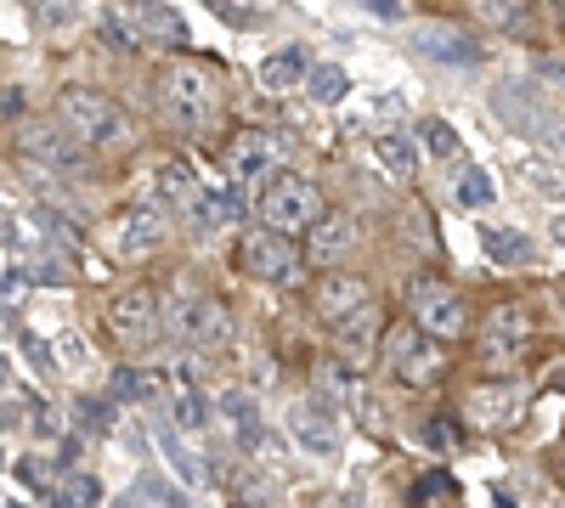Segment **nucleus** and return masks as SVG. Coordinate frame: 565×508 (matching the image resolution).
<instances>
[{
    "label": "nucleus",
    "instance_id": "obj_28",
    "mask_svg": "<svg viewBox=\"0 0 565 508\" xmlns=\"http://www.w3.org/2000/svg\"><path fill=\"white\" fill-rule=\"evenodd\" d=\"M487 255L498 266H521L532 255V238L526 233H509V226H492V233H487Z\"/></svg>",
    "mask_w": 565,
    "mask_h": 508
},
{
    "label": "nucleus",
    "instance_id": "obj_16",
    "mask_svg": "<svg viewBox=\"0 0 565 508\" xmlns=\"http://www.w3.org/2000/svg\"><path fill=\"white\" fill-rule=\"evenodd\" d=\"M351 249H356V220H351L345 209H322L317 226H311V260H317V266H334V260H345Z\"/></svg>",
    "mask_w": 565,
    "mask_h": 508
},
{
    "label": "nucleus",
    "instance_id": "obj_27",
    "mask_svg": "<svg viewBox=\"0 0 565 508\" xmlns=\"http://www.w3.org/2000/svg\"><path fill=\"white\" fill-rule=\"evenodd\" d=\"M34 18H40L45 34H63L85 18V0H34Z\"/></svg>",
    "mask_w": 565,
    "mask_h": 508
},
{
    "label": "nucleus",
    "instance_id": "obj_47",
    "mask_svg": "<svg viewBox=\"0 0 565 508\" xmlns=\"http://www.w3.org/2000/svg\"><path fill=\"white\" fill-rule=\"evenodd\" d=\"M559 12H565V0H559Z\"/></svg>",
    "mask_w": 565,
    "mask_h": 508
},
{
    "label": "nucleus",
    "instance_id": "obj_12",
    "mask_svg": "<svg viewBox=\"0 0 565 508\" xmlns=\"http://www.w3.org/2000/svg\"><path fill=\"white\" fill-rule=\"evenodd\" d=\"M492 114H498L509 130H521V136H543V130H548L543 97H537L532 85H521V79H509V85L492 90Z\"/></svg>",
    "mask_w": 565,
    "mask_h": 508
},
{
    "label": "nucleus",
    "instance_id": "obj_35",
    "mask_svg": "<svg viewBox=\"0 0 565 508\" xmlns=\"http://www.w3.org/2000/svg\"><path fill=\"white\" fill-rule=\"evenodd\" d=\"M458 198H463V204H492V181H487V170H463Z\"/></svg>",
    "mask_w": 565,
    "mask_h": 508
},
{
    "label": "nucleus",
    "instance_id": "obj_46",
    "mask_svg": "<svg viewBox=\"0 0 565 508\" xmlns=\"http://www.w3.org/2000/svg\"><path fill=\"white\" fill-rule=\"evenodd\" d=\"M0 508H23V502H0Z\"/></svg>",
    "mask_w": 565,
    "mask_h": 508
},
{
    "label": "nucleus",
    "instance_id": "obj_38",
    "mask_svg": "<svg viewBox=\"0 0 565 508\" xmlns=\"http://www.w3.org/2000/svg\"><path fill=\"white\" fill-rule=\"evenodd\" d=\"M85 361V339L79 334H63L57 339V367H79Z\"/></svg>",
    "mask_w": 565,
    "mask_h": 508
},
{
    "label": "nucleus",
    "instance_id": "obj_31",
    "mask_svg": "<svg viewBox=\"0 0 565 508\" xmlns=\"http://www.w3.org/2000/svg\"><path fill=\"white\" fill-rule=\"evenodd\" d=\"M159 441H164V457H170V469H175V475H181L186 486H199V480H204V469H199V457L181 446V435H175V430H159Z\"/></svg>",
    "mask_w": 565,
    "mask_h": 508
},
{
    "label": "nucleus",
    "instance_id": "obj_6",
    "mask_svg": "<svg viewBox=\"0 0 565 508\" xmlns=\"http://www.w3.org/2000/svg\"><path fill=\"white\" fill-rule=\"evenodd\" d=\"M311 305H317V316L334 334H351V328H362V322L373 316V289H367V277H356V271H328V277H317Z\"/></svg>",
    "mask_w": 565,
    "mask_h": 508
},
{
    "label": "nucleus",
    "instance_id": "obj_36",
    "mask_svg": "<svg viewBox=\"0 0 565 508\" xmlns=\"http://www.w3.org/2000/svg\"><path fill=\"white\" fill-rule=\"evenodd\" d=\"M74 419H79L85 430H97V435H103V430L114 424V412H108V401H90V396H85V401L74 407Z\"/></svg>",
    "mask_w": 565,
    "mask_h": 508
},
{
    "label": "nucleus",
    "instance_id": "obj_41",
    "mask_svg": "<svg viewBox=\"0 0 565 508\" xmlns=\"http://www.w3.org/2000/svg\"><path fill=\"white\" fill-rule=\"evenodd\" d=\"M23 350L34 356V367H40V374H45V367H52V350H45V345H40L34 334H23Z\"/></svg>",
    "mask_w": 565,
    "mask_h": 508
},
{
    "label": "nucleus",
    "instance_id": "obj_9",
    "mask_svg": "<svg viewBox=\"0 0 565 508\" xmlns=\"http://www.w3.org/2000/svg\"><path fill=\"white\" fill-rule=\"evenodd\" d=\"M282 159H289V136H282V130H266V125L238 130V136L226 142V159H221V164H226V187L282 170Z\"/></svg>",
    "mask_w": 565,
    "mask_h": 508
},
{
    "label": "nucleus",
    "instance_id": "obj_23",
    "mask_svg": "<svg viewBox=\"0 0 565 508\" xmlns=\"http://www.w3.org/2000/svg\"><path fill=\"white\" fill-rule=\"evenodd\" d=\"M170 419H175V430H204L210 424V396L199 385H181L170 396Z\"/></svg>",
    "mask_w": 565,
    "mask_h": 508
},
{
    "label": "nucleus",
    "instance_id": "obj_21",
    "mask_svg": "<svg viewBox=\"0 0 565 508\" xmlns=\"http://www.w3.org/2000/svg\"><path fill=\"white\" fill-rule=\"evenodd\" d=\"M306 74H311L306 52H271V57L260 63V90H271V97H282V90L306 85Z\"/></svg>",
    "mask_w": 565,
    "mask_h": 508
},
{
    "label": "nucleus",
    "instance_id": "obj_14",
    "mask_svg": "<svg viewBox=\"0 0 565 508\" xmlns=\"http://www.w3.org/2000/svg\"><path fill=\"white\" fill-rule=\"evenodd\" d=\"M114 238H119V255H159L164 238H170V220L153 204H136V209L119 215V233Z\"/></svg>",
    "mask_w": 565,
    "mask_h": 508
},
{
    "label": "nucleus",
    "instance_id": "obj_5",
    "mask_svg": "<svg viewBox=\"0 0 565 508\" xmlns=\"http://www.w3.org/2000/svg\"><path fill=\"white\" fill-rule=\"evenodd\" d=\"M164 328L181 334L186 345L215 350V345L232 339V316H226V305H221L215 294H204V289H181V294L170 300V311H164Z\"/></svg>",
    "mask_w": 565,
    "mask_h": 508
},
{
    "label": "nucleus",
    "instance_id": "obj_34",
    "mask_svg": "<svg viewBox=\"0 0 565 508\" xmlns=\"http://www.w3.org/2000/svg\"><path fill=\"white\" fill-rule=\"evenodd\" d=\"M210 7L226 18V23H255L266 12V0H210Z\"/></svg>",
    "mask_w": 565,
    "mask_h": 508
},
{
    "label": "nucleus",
    "instance_id": "obj_3",
    "mask_svg": "<svg viewBox=\"0 0 565 508\" xmlns=\"http://www.w3.org/2000/svg\"><path fill=\"white\" fill-rule=\"evenodd\" d=\"M57 119L63 130L74 136V142H90V148H119L130 136V119L114 97H103V90L90 85H63L57 90Z\"/></svg>",
    "mask_w": 565,
    "mask_h": 508
},
{
    "label": "nucleus",
    "instance_id": "obj_7",
    "mask_svg": "<svg viewBox=\"0 0 565 508\" xmlns=\"http://www.w3.org/2000/svg\"><path fill=\"white\" fill-rule=\"evenodd\" d=\"M441 367H447L441 345H436L430 334H418L413 322H402V328H391V334H385V374H391L396 385L418 390V385L441 379Z\"/></svg>",
    "mask_w": 565,
    "mask_h": 508
},
{
    "label": "nucleus",
    "instance_id": "obj_24",
    "mask_svg": "<svg viewBox=\"0 0 565 508\" xmlns=\"http://www.w3.org/2000/svg\"><path fill=\"white\" fill-rule=\"evenodd\" d=\"M159 193H164L170 204H181V209H186V204H193V198H199L204 187H199V175H193V164H181V159H170V164L159 170Z\"/></svg>",
    "mask_w": 565,
    "mask_h": 508
},
{
    "label": "nucleus",
    "instance_id": "obj_1",
    "mask_svg": "<svg viewBox=\"0 0 565 508\" xmlns=\"http://www.w3.org/2000/svg\"><path fill=\"white\" fill-rule=\"evenodd\" d=\"M159 114L181 130H210L221 114V74L210 63H164L153 79Z\"/></svg>",
    "mask_w": 565,
    "mask_h": 508
},
{
    "label": "nucleus",
    "instance_id": "obj_19",
    "mask_svg": "<svg viewBox=\"0 0 565 508\" xmlns=\"http://www.w3.org/2000/svg\"><path fill=\"white\" fill-rule=\"evenodd\" d=\"M244 215V198L238 193H199L193 204H186V226H193V233H215V226H226V220H238Z\"/></svg>",
    "mask_w": 565,
    "mask_h": 508
},
{
    "label": "nucleus",
    "instance_id": "obj_30",
    "mask_svg": "<svg viewBox=\"0 0 565 508\" xmlns=\"http://www.w3.org/2000/svg\"><path fill=\"white\" fill-rule=\"evenodd\" d=\"M418 142L430 148L436 159H458V148H463V142H458V130H452L447 119H424V125H418Z\"/></svg>",
    "mask_w": 565,
    "mask_h": 508
},
{
    "label": "nucleus",
    "instance_id": "obj_45",
    "mask_svg": "<svg viewBox=\"0 0 565 508\" xmlns=\"http://www.w3.org/2000/svg\"><path fill=\"white\" fill-rule=\"evenodd\" d=\"M0 385H7V356H0Z\"/></svg>",
    "mask_w": 565,
    "mask_h": 508
},
{
    "label": "nucleus",
    "instance_id": "obj_11",
    "mask_svg": "<svg viewBox=\"0 0 565 508\" xmlns=\"http://www.w3.org/2000/svg\"><path fill=\"white\" fill-rule=\"evenodd\" d=\"M238 266L255 277V283H295L300 277V244L255 226V233H244V244H238Z\"/></svg>",
    "mask_w": 565,
    "mask_h": 508
},
{
    "label": "nucleus",
    "instance_id": "obj_42",
    "mask_svg": "<svg viewBox=\"0 0 565 508\" xmlns=\"http://www.w3.org/2000/svg\"><path fill=\"white\" fill-rule=\"evenodd\" d=\"M447 486H452L447 475H424V480H418V497H441Z\"/></svg>",
    "mask_w": 565,
    "mask_h": 508
},
{
    "label": "nucleus",
    "instance_id": "obj_39",
    "mask_svg": "<svg viewBox=\"0 0 565 508\" xmlns=\"http://www.w3.org/2000/svg\"><path fill=\"white\" fill-rule=\"evenodd\" d=\"M362 7H367L373 18H385V23H402V18H407V0H362Z\"/></svg>",
    "mask_w": 565,
    "mask_h": 508
},
{
    "label": "nucleus",
    "instance_id": "obj_4",
    "mask_svg": "<svg viewBox=\"0 0 565 508\" xmlns=\"http://www.w3.org/2000/svg\"><path fill=\"white\" fill-rule=\"evenodd\" d=\"M103 316H108V328H114V339H119L125 350H148V345L164 334V300H159L148 283L119 289Z\"/></svg>",
    "mask_w": 565,
    "mask_h": 508
},
{
    "label": "nucleus",
    "instance_id": "obj_25",
    "mask_svg": "<svg viewBox=\"0 0 565 508\" xmlns=\"http://www.w3.org/2000/svg\"><path fill=\"white\" fill-rule=\"evenodd\" d=\"M114 396L119 401H159L164 379L159 374H136V367H119V374H114Z\"/></svg>",
    "mask_w": 565,
    "mask_h": 508
},
{
    "label": "nucleus",
    "instance_id": "obj_10",
    "mask_svg": "<svg viewBox=\"0 0 565 508\" xmlns=\"http://www.w3.org/2000/svg\"><path fill=\"white\" fill-rule=\"evenodd\" d=\"M532 339H537L532 311H526V305H498V311H487V322H481V361H487V367H514V361L532 350Z\"/></svg>",
    "mask_w": 565,
    "mask_h": 508
},
{
    "label": "nucleus",
    "instance_id": "obj_43",
    "mask_svg": "<svg viewBox=\"0 0 565 508\" xmlns=\"http://www.w3.org/2000/svg\"><path fill=\"white\" fill-rule=\"evenodd\" d=\"M548 233H554V244H559V249H565V215H559V220H554V226H548Z\"/></svg>",
    "mask_w": 565,
    "mask_h": 508
},
{
    "label": "nucleus",
    "instance_id": "obj_33",
    "mask_svg": "<svg viewBox=\"0 0 565 508\" xmlns=\"http://www.w3.org/2000/svg\"><path fill=\"white\" fill-rule=\"evenodd\" d=\"M476 12L487 23H498V29H514L521 23V0H476Z\"/></svg>",
    "mask_w": 565,
    "mask_h": 508
},
{
    "label": "nucleus",
    "instance_id": "obj_18",
    "mask_svg": "<svg viewBox=\"0 0 565 508\" xmlns=\"http://www.w3.org/2000/svg\"><path fill=\"white\" fill-rule=\"evenodd\" d=\"M136 40H148V45H186V23H181V12H170L164 0H153V7H141L136 12Z\"/></svg>",
    "mask_w": 565,
    "mask_h": 508
},
{
    "label": "nucleus",
    "instance_id": "obj_17",
    "mask_svg": "<svg viewBox=\"0 0 565 508\" xmlns=\"http://www.w3.org/2000/svg\"><path fill=\"white\" fill-rule=\"evenodd\" d=\"M23 153L29 159H45V170H79V148L68 142V130L23 125Z\"/></svg>",
    "mask_w": 565,
    "mask_h": 508
},
{
    "label": "nucleus",
    "instance_id": "obj_29",
    "mask_svg": "<svg viewBox=\"0 0 565 508\" xmlns=\"http://www.w3.org/2000/svg\"><path fill=\"white\" fill-rule=\"evenodd\" d=\"M306 90L317 102H345V90H351V79H345V68H334V63H322V68H311L306 74Z\"/></svg>",
    "mask_w": 565,
    "mask_h": 508
},
{
    "label": "nucleus",
    "instance_id": "obj_13",
    "mask_svg": "<svg viewBox=\"0 0 565 508\" xmlns=\"http://www.w3.org/2000/svg\"><path fill=\"white\" fill-rule=\"evenodd\" d=\"M463 419L476 430H509L521 419V390L514 385H476L463 396Z\"/></svg>",
    "mask_w": 565,
    "mask_h": 508
},
{
    "label": "nucleus",
    "instance_id": "obj_26",
    "mask_svg": "<svg viewBox=\"0 0 565 508\" xmlns=\"http://www.w3.org/2000/svg\"><path fill=\"white\" fill-rule=\"evenodd\" d=\"M57 508H103V480H97V475H85V469L63 475V497H57Z\"/></svg>",
    "mask_w": 565,
    "mask_h": 508
},
{
    "label": "nucleus",
    "instance_id": "obj_22",
    "mask_svg": "<svg viewBox=\"0 0 565 508\" xmlns=\"http://www.w3.org/2000/svg\"><path fill=\"white\" fill-rule=\"evenodd\" d=\"M373 159H380L391 175H413V170H418V148L407 142V136H396V130L373 136Z\"/></svg>",
    "mask_w": 565,
    "mask_h": 508
},
{
    "label": "nucleus",
    "instance_id": "obj_2",
    "mask_svg": "<svg viewBox=\"0 0 565 508\" xmlns=\"http://www.w3.org/2000/svg\"><path fill=\"white\" fill-rule=\"evenodd\" d=\"M255 215L266 220V233L300 238V233H311V226H317V215H322V193L311 187L306 175H295V170H271V175L260 181Z\"/></svg>",
    "mask_w": 565,
    "mask_h": 508
},
{
    "label": "nucleus",
    "instance_id": "obj_8",
    "mask_svg": "<svg viewBox=\"0 0 565 508\" xmlns=\"http://www.w3.org/2000/svg\"><path fill=\"white\" fill-rule=\"evenodd\" d=\"M407 311H413V328H418V334H430L436 345H441V339H458V334L469 328L463 300H458L447 283H436V277H413Z\"/></svg>",
    "mask_w": 565,
    "mask_h": 508
},
{
    "label": "nucleus",
    "instance_id": "obj_37",
    "mask_svg": "<svg viewBox=\"0 0 565 508\" xmlns=\"http://www.w3.org/2000/svg\"><path fill=\"white\" fill-rule=\"evenodd\" d=\"M424 441H430L436 452H452V446H458V430H452L447 419H430V424H424Z\"/></svg>",
    "mask_w": 565,
    "mask_h": 508
},
{
    "label": "nucleus",
    "instance_id": "obj_40",
    "mask_svg": "<svg viewBox=\"0 0 565 508\" xmlns=\"http://www.w3.org/2000/svg\"><path fill=\"white\" fill-rule=\"evenodd\" d=\"M537 79H554V85H565V57H537Z\"/></svg>",
    "mask_w": 565,
    "mask_h": 508
},
{
    "label": "nucleus",
    "instance_id": "obj_32",
    "mask_svg": "<svg viewBox=\"0 0 565 508\" xmlns=\"http://www.w3.org/2000/svg\"><path fill=\"white\" fill-rule=\"evenodd\" d=\"M526 175H532V187H537L543 198H559V204H565V164H532Z\"/></svg>",
    "mask_w": 565,
    "mask_h": 508
},
{
    "label": "nucleus",
    "instance_id": "obj_44",
    "mask_svg": "<svg viewBox=\"0 0 565 508\" xmlns=\"http://www.w3.org/2000/svg\"><path fill=\"white\" fill-rule=\"evenodd\" d=\"M554 475H559V486H565V446L554 452Z\"/></svg>",
    "mask_w": 565,
    "mask_h": 508
},
{
    "label": "nucleus",
    "instance_id": "obj_20",
    "mask_svg": "<svg viewBox=\"0 0 565 508\" xmlns=\"http://www.w3.org/2000/svg\"><path fill=\"white\" fill-rule=\"evenodd\" d=\"M418 52L436 57V63H481V45L469 34H458V29H441V23L418 34Z\"/></svg>",
    "mask_w": 565,
    "mask_h": 508
},
{
    "label": "nucleus",
    "instance_id": "obj_15",
    "mask_svg": "<svg viewBox=\"0 0 565 508\" xmlns=\"http://www.w3.org/2000/svg\"><path fill=\"white\" fill-rule=\"evenodd\" d=\"M289 435L306 446V452H317V457H334L340 452V435H334V419H328V407L311 396V401H295V412H289Z\"/></svg>",
    "mask_w": 565,
    "mask_h": 508
}]
</instances>
